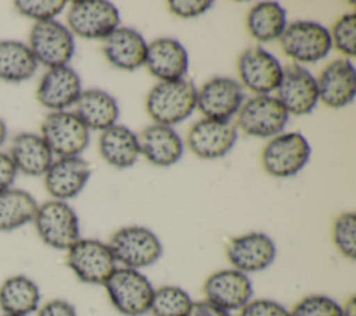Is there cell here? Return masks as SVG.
<instances>
[{"label": "cell", "instance_id": "cell-1", "mask_svg": "<svg viewBox=\"0 0 356 316\" xmlns=\"http://www.w3.org/2000/svg\"><path fill=\"white\" fill-rule=\"evenodd\" d=\"M196 93L195 84L185 78L159 82L146 96V111L154 124L172 127L193 113Z\"/></svg>", "mask_w": 356, "mask_h": 316}, {"label": "cell", "instance_id": "cell-2", "mask_svg": "<svg viewBox=\"0 0 356 316\" xmlns=\"http://www.w3.org/2000/svg\"><path fill=\"white\" fill-rule=\"evenodd\" d=\"M107 245L117 263L135 270L152 266L163 253L159 237L143 226H127L117 230Z\"/></svg>", "mask_w": 356, "mask_h": 316}, {"label": "cell", "instance_id": "cell-3", "mask_svg": "<svg viewBox=\"0 0 356 316\" xmlns=\"http://www.w3.org/2000/svg\"><path fill=\"white\" fill-rule=\"evenodd\" d=\"M111 305L124 316H142L149 312L154 288L139 270L117 267L103 284Z\"/></svg>", "mask_w": 356, "mask_h": 316}, {"label": "cell", "instance_id": "cell-4", "mask_svg": "<svg viewBox=\"0 0 356 316\" xmlns=\"http://www.w3.org/2000/svg\"><path fill=\"white\" fill-rule=\"evenodd\" d=\"M278 40L282 53L296 63H317L332 49L330 31L310 19L291 22Z\"/></svg>", "mask_w": 356, "mask_h": 316}, {"label": "cell", "instance_id": "cell-5", "mask_svg": "<svg viewBox=\"0 0 356 316\" xmlns=\"http://www.w3.org/2000/svg\"><path fill=\"white\" fill-rule=\"evenodd\" d=\"M40 239L50 248L68 251L79 237V220L64 200H47L38 206L32 220Z\"/></svg>", "mask_w": 356, "mask_h": 316}, {"label": "cell", "instance_id": "cell-6", "mask_svg": "<svg viewBox=\"0 0 356 316\" xmlns=\"http://www.w3.org/2000/svg\"><path fill=\"white\" fill-rule=\"evenodd\" d=\"M310 153V145L300 132L278 134L263 148L261 166L271 177H292L306 166Z\"/></svg>", "mask_w": 356, "mask_h": 316}, {"label": "cell", "instance_id": "cell-7", "mask_svg": "<svg viewBox=\"0 0 356 316\" xmlns=\"http://www.w3.org/2000/svg\"><path fill=\"white\" fill-rule=\"evenodd\" d=\"M28 47L38 64L47 68L67 65L75 52L74 35L56 19L35 22L29 32Z\"/></svg>", "mask_w": 356, "mask_h": 316}, {"label": "cell", "instance_id": "cell-8", "mask_svg": "<svg viewBox=\"0 0 356 316\" xmlns=\"http://www.w3.org/2000/svg\"><path fill=\"white\" fill-rule=\"evenodd\" d=\"M289 114L275 96L256 95L245 100L236 113V128L249 136L273 138L282 132Z\"/></svg>", "mask_w": 356, "mask_h": 316}, {"label": "cell", "instance_id": "cell-9", "mask_svg": "<svg viewBox=\"0 0 356 316\" xmlns=\"http://www.w3.org/2000/svg\"><path fill=\"white\" fill-rule=\"evenodd\" d=\"M40 136L60 157L79 156L89 145V129L74 111H51L40 125Z\"/></svg>", "mask_w": 356, "mask_h": 316}, {"label": "cell", "instance_id": "cell-10", "mask_svg": "<svg viewBox=\"0 0 356 316\" xmlns=\"http://www.w3.org/2000/svg\"><path fill=\"white\" fill-rule=\"evenodd\" d=\"M68 29L83 39H106L120 25L117 7L106 0L72 1L67 13Z\"/></svg>", "mask_w": 356, "mask_h": 316}, {"label": "cell", "instance_id": "cell-11", "mask_svg": "<svg viewBox=\"0 0 356 316\" xmlns=\"http://www.w3.org/2000/svg\"><path fill=\"white\" fill-rule=\"evenodd\" d=\"M67 264L86 284H104L117 269L108 245L95 238H79L67 251Z\"/></svg>", "mask_w": 356, "mask_h": 316}, {"label": "cell", "instance_id": "cell-12", "mask_svg": "<svg viewBox=\"0 0 356 316\" xmlns=\"http://www.w3.org/2000/svg\"><path fill=\"white\" fill-rule=\"evenodd\" d=\"M245 102L243 86L229 77H214L196 93V107L204 118L231 121Z\"/></svg>", "mask_w": 356, "mask_h": 316}, {"label": "cell", "instance_id": "cell-13", "mask_svg": "<svg viewBox=\"0 0 356 316\" xmlns=\"http://www.w3.org/2000/svg\"><path fill=\"white\" fill-rule=\"evenodd\" d=\"M236 67L239 84L256 95H268L275 90L282 75L278 58L260 46L242 52Z\"/></svg>", "mask_w": 356, "mask_h": 316}, {"label": "cell", "instance_id": "cell-14", "mask_svg": "<svg viewBox=\"0 0 356 316\" xmlns=\"http://www.w3.org/2000/svg\"><path fill=\"white\" fill-rule=\"evenodd\" d=\"M275 90V97L288 114H309L318 102L316 78L300 64L282 67V75Z\"/></svg>", "mask_w": 356, "mask_h": 316}, {"label": "cell", "instance_id": "cell-15", "mask_svg": "<svg viewBox=\"0 0 356 316\" xmlns=\"http://www.w3.org/2000/svg\"><path fill=\"white\" fill-rule=\"evenodd\" d=\"M204 299L227 310H241L253 297V285L248 274L236 269L211 273L203 284Z\"/></svg>", "mask_w": 356, "mask_h": 316}, {"label": "cell", "instance_id": "cell-16", "mask_svg": "<svg viewBox=\"0 0 356 316\" xmlns=\"http://www.w3.org/2000/svg\"><path fill=\"white\" fill-rule=\"evenodd\" d=\"M225 255L232 269L246 274L267 269L275 259L277 246L267 234L254 231L231 238Z\"/></svg>", "mask_w": 356, "mask_h": 316}, {"label": "cell", "instance_id": "cell-17", "mask_svg": "<svg viewBox=\"0 0 356 316\" xmlns=\"http://www.w3.org/2000/svg\"><path fill=\"white\" fill-rule=\"evenodd\" d=\"M238 128L231 121L203 118L195 123L186 136L189 150L200 159L225 156L235 145Z\"/></svg>", "mask_w": 356, "mask_h": 316}, {"label": "cell", "instance_id": "cell-18", "mask_svg": "<svg viewBox=\"0 0 356 316\" xmlns=\"http://www.w3.org/2000/svg\"><path fill=\"white\" fill-rule=\"evenodd\" d=\"M318 100L330 109H341L353 102L356 71L350 60L337 58L328 63L316 78Z\"/></svg>", "mask_w": 356, "mask_h": 316}, {"label": "cell", "instance_id": "cell-19", "mask_svg": "<svg viewBox=\"0 0 356 316\" xmlns=\"http://www.w3.org/2000/svg\"><path fill=\"white\" fill-rule=\"evenodd\" d=\"M82 92L81 78L68 65L49 68L36 89L38 102L53 111L72 106Z\"/></svg>", "mask_w": 356, "mask_h": 316}, {"label": "cell", "instance_id": "cell-20", "mask_svg": "<svg viewBox=\"0 0 356 316\" xmlns=\"http://www.w3.org/2000/svg\"><path fill=\"white\" fill-rule=\"evenodd\" d=\"M145 65L160 82L184 79L189 67L188 52L177 39L159 38L147 43Z\"/></svg>", "mask_w": 356, "mask_h": 316}, {"label": "cell", "instance_id": "cell-21", "mask_svg": "<svg viewBox=\"0 0 356 316\" xmlns=\"http://www.w3.org/2000/svg\"><path fill=\"white\" fill-rule=\"evenodd\" d=\"M44 175V188L56 200L75 198L90 177L89 164L79 156L60 157L50 164Z\"/></svg>", "mask_w": 356, "mask_h": 316}, {"label": "cell", "instance_id": "cell-22", "mask_svg": "<svg viewBox=\"0 0 356 316\" xmlns=\"http://www.w3.org/2000/svg\"><path fill=\"white\" fill-rule=\"evenodd\" d=\"M147 43L134 28H115L103 43V53L110 64L120 70L134 71L145 64Z\"/></svg>", "mask_w": 356, "mask_h": 316}, {"label": "cell", "instance_id": "cell-23", "mask_svg": "<svg viewBox=\"0 0 356 316\" xmlns=\"http://www.w3.org/2000/svg\"><path fill=\"white\" fill-rule=\"evenodd\" d=\"M139 150L154 166L168 167L182 157L184 143L181 136L172 127L152 124L139 135Z\"/></svg>", "mask_w": 356, "mask_h": 316}, {"label": "cell", "instance_id": "cell-24", "mask_svg": "<svg viewBox=\"0 0 356 316\" xmlns=\"http://www.w3.org/2000/svg\"><path fill=\"white\" fill-rule=\"evenodd\" d=\"M8 157L17 171L26 175H43L53 163V153L40 135L21 132L11 139Z\"/></svg>", "mask_w": 356, "mask_h": 316}, {"label": "cell", "instance_id": "cell-25", "mask_svg": "<svg viewBox=\"0 0 356 316\" xmlns=\"http://www.w3.org/2000/svg\"><path fill=\"white\" fill-rule=\"evenodd\" d=\"M75 106V116L88 129L104 131L115 124L120 110L115 99L102 89L82 90Z\"/></svg>", "mask_w": 356, "mask_h": 316}, {"label": "cell", "instance_id": "cell-26", "mask_svg": "<svg viewBox=\"0 0 356 316\" xmlns=\"http://www.w3.org/2000/svg\"><path fill=\"white\" fill-rule=\"evenodd\" d=\"M99 153L106 163L117 168H127L136 163L140 150L138 135L125 125L114 124L102 131Z\"/></svg>", "mask_w": 356, "mask_h": 316}, {"label": "cell", "instance_id": "cell-27", "mask_svg": "<svg viewBox=\"0 0 356 316\" xmlns=\"http://www.w3.org/2000/svg\"><path fill=\"white\" fill-rule=\"evenodd\" d=\"M39 302V287L26 276L8 277L0 285V308L4 315L28 316L38 309Z\"/></svg>", "mask_w": 356, "mask_h": 316}, {"label": "cell", "instance_id": "cell-28", "mask_svg": "<svg viewBox=\"0 0 356 316\" xmlns=\"http://www.w3.org/2000/svg\"><path fill=\"white\" fill-rule=\"evenodd\" d=\"M286 26V13L275 1H260L246 14V28L257 42L280 39Z\"/></svg>", "mask_w": 356, "mask_h": 316}, {"label": "cell", "instance_id": "cell-29", "mask_svg": "<svg viewBox=\"0 0 356 316\" xmlns=\"http://www.w3.org/2000/svg\"><path fill=\"white\" fill-rule=\"evenodd\" d=\"M38 68L28 45L18 40H0V79L22 82L29 79Z\"/></svg>", "mask_w": 356, "mask_h": 316}, {"label": "cell", "instance_id": "cell-30", "mask_svg": "<svg viewBox=\"0 0 356 316\" xmlns=\"http://www.w3.org/2000/svg\"><path fill=\"white\" fill-rule=\"evenodd\" d=\"M38 210L35 198L22 189L0 192V231H13L33 220Z\"/></svg>", "mask_w": 356, "mask_h": 316}, {"label": "cell", "instance_id": "cell-31", "mask_svg": "<svg viewBox=\"0 0 356 316\" xmlns=\"http://www.w3.org/2000/svg\"><path fill=\"white\" fill-rule=\"evenodd\" d=\"M193 301L178 285H161L154 290L149 310L153 316H188Z\"/></svg>", "mask_w": 356, "mask_h": 316}, {"label": "cell", "instance_id": "cell-32", "mask_svg": "<svg viewBox=\"0 0 356 316\" xmlns=\"http://www.w3.org/2000/svg\"><path fill=\"white\" fill-rule=\"evenodd\" d=\"M332 242L342 256L353 260L356 256V214L341 213L332 223Z\"/></svg>", "mask_w": 356, "mask_h": 316}, {"label": "cell", "instance_id": "cell-33", "mask_svg": "<svg viewBox=\"0 0 356 316\" xmlns=\"http://www.w3.org/2000/svg\"><path fill=\"white\" fill-rule=\"evenodd\" d=\"M288 316H342L341 305L331 297L312 294L298 301Z\"/></svg>", "mask_w": 356, "mask_h": 316}, {"label": "cell", "instance_id": "cell-34", "mask_svg": "<svg viewBox=\"0 0 356 316\" xmlns=\"http://www.w3.org/2000/svg\"><path fill=\"white\" fill-rule=\"evenodd\" d=\"M331 46L346 57L356 54V14H345L339 17L330 31Z\"/></svg>", "mask_w": 356, "mask_h": 316}, {"label": "cell", "instance_id": "cell-35", "mask_svg": "<svg viewBox=\"0 0 356 316\" xmlns=\"http://www.w3.org/2000/svg\"><path fill=\"white\" fill-rule=\"evenodd\" d=\"M67 6L64 0H17L14 1L15 10L36 22L54 19Z\"/></svg>", "mask_w": 356, "mask_h": 316}, {"label": "cell", "instance_id": "cell-36", "mask_svg": "<svg viewBox=\"0 0 356 316\" xmlns=\"http://www.w3.org/2000/svg\"><path fill=\"white\" fill-rule=\"evenodd\" d=\"M238 316H288V309L274 299H250Z\"/></svg>", "mask_w": 356, "mask_h": 316}, {"label": "cell", "instance_id": "cell-37", "mask_svg": "<svg viewBox=\"0 0 356 316\" xmlns=\"http://www.w3.org/2000/svg\"><path fill=\"white\" fill-rule=\"evenodd\" d=\"M168 10L179 18L199 17L213 7L210 0H170L167 3Z\"/></svg>", "mask_w": 356, "mask_h": 316}, {"label": "cell", "instance_id": "cell-38", "mask_svg": "<svg viewBox=\"0 0 356 316\" xmlns=\"http://www.w3.org/2000/svg\"><path fill=\"white\" fill-rule=\"evenodd\" d=\"M38 316H78L75 308L64 301V299H53L44 303L39 312Z\"/></svg>", "mask_w": 356, "mask_h": 316}, {"label": "cell", "instance_id": "cell-39", "mask_svg": "<svg viewBox=\"0 0 356 316\" xmlns=\"http://www.w3.org/2000/svg\"><path fill=\"white\" fill-rule=\"evenodd\" d=\"M17 175V168L8 155L0 152V192L10 188Z\"/></svg>", "mask_w": 356, "mask_h": 316}, {"label": "cell", "instance_id": "cell-40", "mask_svg": "<svg viewBox=\"0 0 356 316\" xmlns=\"http://www.w3.org/2000/svg\"><path fill=\"white\" fill-rule=\"evenodd\" d=\"M188 316H232L229 312L213 305L211 302L202 299L195 301L191 306Z\"/></svg>", "mask_w": 356, "mask_h": 316}, {"label": "cell", "instance_id": "cell-41", "mask_svg": "<svg viewBox=\"0 0 356 316\" xmlns=\"http://www.w3.org/2000/svg\"><path fill=\"white\" fill-rule=\"evenodd\" d=\"M342 316H356V297L352 295L343 305H341Z\"/></svg>", "mask_w": 356, "mask_h": 316}, {"label": "cell", "instance_id": "cell-42", "mask_svg": "<svg viewBox=\"0 0 356 316\" xmlns=\"http://www.w3.org/2000/svg\"><path fill=\"white\" fill-rule=\"evenodd\" d=\"M6 136H7V127H6V123L0 118V145L6 141Z\"/></svg>", "mask_w": 356, "mask_h": 316}, {"label": "cell", "instance_id": "cell-43", "mask_svg": "<svg viewBox=\"0 0 356 316\" xmlns=\"http://www.w3.org/2000/svg\"><path fill=\"white\" fill-rule=\"evenodd\" d=\"M1 316H14V315H1Z\"/></svg>", "mask_w": 356, "mask_h": 316}]
</instances>
